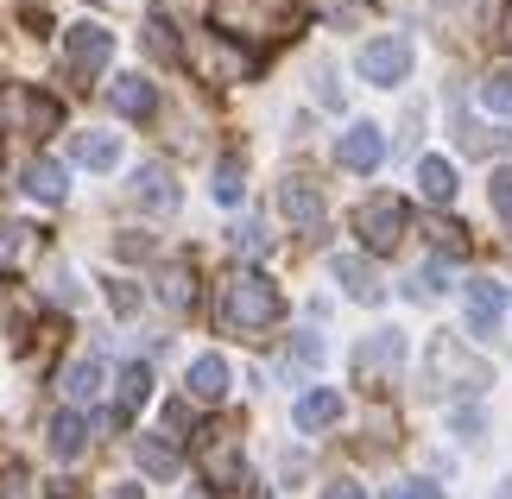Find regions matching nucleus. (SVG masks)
Masks as SVG:
<instances>
[{
    "label": "nucleus",
    "instance_id": "c756f323",
    "mask_svg": "<svg viewBox=\"0 0 512 499\" xmlns=\"http://www.w3.org/2000/svg\"><path fill=\"white\" fill-rule=\"evenodd\" d=\"M146 45H152V57H165V64H171V57H177V45H171V26H165L159 13L146 19Z\"/></svg>",
    "mask_w": 512,
    "mask_h": 499
},
{
    "label": "nucleus",
    "instance_id": "f257e3e1",
    "mask_svg": "<svg viewBox=\"0 0 512 499\" xmlns=\"http://www.w3.org/2000/svg\"><path fill=\"white\" fill-rule=\"evenodd\" d=\"M215 316H222L228 335H260L279 323V285L260 272H234L222 285V304H215Z\"/></svg>",
    "mask_w": 512,
    "mask_h": 499
},
{
    "label": "nucleus",
    "instance_id": "cd10ccee",
    "mask_svg": "<svg viewBox=\"0 0 512 499\" xmlns=\"http://www.w3.org/2000/svg\"><path fill=\"white\" fill-rule=\"evenodd\" d=\"M487 196H494V215L512 228V165L506 171H494V184H487Z\"/></svg>",
    "mask_w": 512,
    "mask_h": 499
},
{
    "label": "nucleus",
    "instance_id": "72a5a7b5",
    "mask_svg": "<svg viewBox=\"0 0 512 499\" xmlns=\"http://www.w3.org/2000/svg\"><path fill=\"white\" fill-rule=\"evenodd\" d=\"M323 499H367V493L354 487V481H336V487H323Z\"/></svg>",
    "mask_w": 512,
    "mask_h": 499
},
{
    "label": "nucleus",
    "instance_id": "393cba45",
    "mask_svg": "<svg viewBox=\"0 0 512 499\" xmlns=\"http://www.w3.org/2000/svg\"><path fill=\"white\" fill-rule=\"evenodd\" d=\"M481 108L487 114H512V70H494L481 83Z\"/></svg>",
    "mask_w": 512,
    "mask_h": 499
},
{
    "label": "nucleus",
    "instance_id": "412c9836",
    "mask_svg": "<svg viewBox=\"0 0 512 499\" xmlns=\"http://www.w3.org/2000/svg\"><path fill=\"white\" fill-rule=\"evenodd\" d=\"M336 278L348 285V297H354V304H380V285H373L367 259H354V253H336Z\"/></svg>",
    "mask_w": 512,
    "mask_h": 499
},
{
    "label": "nucleus",
    "instance_id": "2f4dec72",
    "mask_svg": "<svg viewBox=\"0 0 512 499\" xmlns=\"http://www.w3.org/2000/svg\"><path fill=\"white\" fill-rule=\"evenodd\" d=\"M386 499H443V487H430V481H399V487H386Z\"/></svg>",
    "mask_w": 512,
    "mask_h": 499
},
{
    "label": "nucleus",
    "instance_id": "e433bc0d",
    "mask_svg": "<svg viewBox=\"0 0 512 499\" xmlns=\"http://www.w3.org/2000/svg\"><path fill=\"white\" fill-rule=\"evenodd\" d=\"M500 45H512V7L500 13Z\"/></svg>",
    "mask_w": 512,
    "mask_h": 499
},
{
    "label": "nucleus",
    "instance_id": "b1692460",
    "mask_svg": "<svg viewBox=\"0 0 512 499\" xmlns=\"http://www.w3.org/2000/svg\"><path fill=\"white\" fill-rule=\"evenodd\" d=\"M146 398H152V367H140V361L121 367V417H127V411H140Z\"/></svg>",
    "mask_w": 512,
    "mask_h": 499
},
{
    "label": "nucleus",
    "instance_id": "9b49d317",
    "mask_svg": "<svg viewBox=\"0 0 512 499\" xmlns=\"http://www.w3.org/2000/svg\"><path fill=\"white\" fill-rule=\"evenodd\" d=\"M133 203L152 209V215H171L177 209V184L165 165H140V177H133Z\"/></svg>",
    "mask_w": 512,
    "mask_h": 499
},
{
    "label": "nucleus",
    "instance_id": "20e7f679",
    "mask_svg": "<svg viewBox=\"0 0 512 499\" xmlns=\"http://www.w3.org/2000/svg\"><path fill=\"white\" fill-rule=\"evenodd\" d=\"M57 121H64V108L51 95H32L26 83H0V133H38L45 139Z\"/></svg>",
    "mask_w": 512,
    "mask_h": 499
},
{
    "label": "nucleus",
    "instance_id": "473e14b6",
    "mask_svg": "<svg viewBox=\"0 0 512 499\" xmlns=\"http://www.w3.org/2000/svg\"><path fill=\"white\" fill-rule=\"evenodd\" d=\"M133 304H140V291H133V285H114V310L133 316Z\"/></svg>",
    "mask_w": 512,
    "mask_h": 499
},
{
    "label": "nucleus",
    "instance_id": "5701e85b",
    "mask_svg": "<svg viewBox=\"0 0 512 499\" xmlns=\"http://www.w3.org/2000/svg\"><path fill=\"white\" fill-rule=\"evenodd\" d=\"M418 184H424L430 203H449V196H456V165H449V158H424V165H418Z\"/></svg>",
    "mask_w": 512,
    "mask_h": 499
},
{
    "label": "nucleus",
    "instance_id": "2eb2a0df",
    "mask_svg": "<svg viewBox=\"0 0 512 499\" xmlns=\"http://www.w3.org/2000/svg\"><path fill=\"white\" fill-rule=\"evenodd\" d=\"M140 468L152 474V481H171V474L177 468H184V455H177V443H171V436H159V430H140Z\"/></svg>",
    "mask_w": 512,
    "mask_h": 499
},
{
    "label": "nucleus",
    "instance_id": "4468645a",
    "mask_svg": "<svg viewBox=\"0 0 512 499\" xmlns=\"http://www.w3.org/2000/svg\"><path fill=\"white\" fill-rule=\"evenodd\" d=\"M83 449H89V417L83 411H57L51 417V455L57 462H76Z\"/></svg>",
    "mask_w": 512,
    "mask_h": 499
},
{
    "label": "nucleus",
    "instance_id": "6e6552de",
    "mask_svg": "<svg viewBox=\"0 0 512 499\" xmlns=\"http://www.w3.org/2000/svg\"><path fill=\"white\" fill-rule=\"evenodd\" d=\"M405 361V335L399 329H386V335H367L361 354H354V373H361V386H373L386 367H399Z\"/></svg>",
    "mask_w": 512,
    "mask_h": 499
},
{
    "label": "nucleus",
    "instance_id": "1a4fd4ad",
    "mask_svg": "<svg viewBox=\"0 0 512 499\" xmlns=\"http://www.w3.org/2000/svg\"><path fill=\"white\" fill-rule=\"evenodd\" d=\"M336 158H342V171H373V165H380V158H386V133L380 127H348L342 133V146H336Z\"/></svg>",
    "mask_w": 512,
    "mask_h": 499
},
{
    "label": "nucleus",
    "instance_id": "7ed1b4c3",
    "mask_svg": "<svg viewBox=\"0 0 512 499\" xmlns=\"http://www.w3.org/2000/svg\"><path fill=\"white\" fill-rule=\"evenodd\" d=\"M196 468H203V481H209V487L241 493V487H247L241 436H234V430H203V443H196Z\"/></svg>",
    "mask_w": 512,
    "mask_h": 499
},
{
    "label": "nucleus",
    "instance_id": "7c9ffc66",
    "mask_svg": "<svg viewBox=\"0 0 512 499\" xmlns=\"http://www.w3.org/2000/svg\"><path fill=\"white\" fill-rule=\"evenodd\" d=\"M234 247H241V253H266V228L260 222H241V228H234Z\"/></svg>",
    "mask_w": 512,
    "mask_h": 499
},
{
    "label": "nucleus",
    "instance_id": "a878e982",
    "mask_svg": "<svg viewBox=\"0 0 512 499\" xmlns=\"http://www.w3.org/2000/svg\"><path fill=\"white\" fill-rule=\"evenodd\" d=\"M26 228H19V222H0V272H13L19 266V259H26Z\"/></svg>",
    "mask_w": 512,
    "mask_h": 499
},
{
    "label": "nucleus",
    "instance_id": "9d476101",
    "mask_svg": "<svg viewBox=\"0 0 512 499\" xmlns=\"http://www.w3.org/2000/svg\"><path fill=\"white\" fill-rule=\"evenodd\" d=\"M108 57H114V32L108 26H89V19H83V26H70V64L76 70H102Z\"/></svg>",
    "mask_w": 512,
    "mask_h": 499
},
{
    "label": "nucleus",
    "instance_id": "423d86ee",
    "mask_svg": "<svg viewBox=\"0 0 512 499\" xmlns=\"http://www.w3.org/2000/svg\"><path fill=\"white\" fill-rule=\"evenodd\" d=\"M354 64H361L367 83L392 89V83H405V70H411V38H399V32H392V38H373V45H361Z\"/></svg>",
    "mask_w": 512,
    "mask_h": 499
},
{
    "label": "nucleus",
    "instance_id": "f8f14e48",
    "mask_svg": "<svg viewBox=\"0 0 512 499\" xmlns=\"http://www.w3.org/2000/svg\"><path fill=\"white\" fill-rule=\"evenodd\" d=\"M500 316H506V291L487 285V278H475V285H468V329H475V335H494Z\"/></svg>",
    "mask_w": 512,
    "mask_h": 499
},
{
    "label": "nucleus",
    "instance_id": "aec40b11",
    "mask_svg": "<svg viewBox=\"0 0 512 499\" xmlns=\"http://www.w3.org/2000/svg\"><path fill=\"white\" fill-rule=\"evenodd\" d=\"M159 304H165V310H190V304H196V272L184 266V259L159 272Z\"/></svg>",
    "mask_w": 512,
    "mask_h": 499
},
{
    "label": "nucleus",
    "instance_id": "4c0bfd02",
    "mask_svg": "<svg viewBox=\"0 0 512 499\" xmlns=\"http://www.w3.org/2000/svg\"><path fill=\"white\" fill-rule=\"evenodd\" d=\"M443 7H456V0H443Z\"/></svg>",
    "mask_w": 512,
    "mask_h": 499
},
{
    "label": "nucleus",
    "instance_id": "c9c22d12",
    "mask_svg": "<svg viewBox=\"0 0 512 499\" xmlns=\"http://www.w3.org/2000/svg\"><path fill=\"white\" fill-rule=\"evenodd\" d=\"M108 499H140V487H133V481H121V487H108Z\"/></svg>",
    "mask_w": 512,
    "mask_h": 499
},
{
    "label": "nucleus",
    "instance_id": "f704fd0d",
    "mask_svg": "<svg viewBox=\"0 0 512 499\" xmlns=\"http://www.w3.org/2000/svg\"><path fill=\"white\" fill-rule=\"evenodd\" d=\"M7 499H32L26 493V474H7Z\"/></svg>",
    "mask_w": 512,
    "mask_h": 499
},
{
    "label": "nucleus",
    "instance_id": "a211bd4d",
    "mask_svg": "<svg viewBox=\"0 0 512 499\" xmlns=\"http://www.w3.org/2000/svg\"><path fill=\"white\" fill-rule=\"evenodd\" d=\"M108 102L121 108V114H133V121H140V114H152V108H159V89H152L146 76H121V83L108 89Z\"/></svg>",
    "mask_w": 512,
    "mask_h": 499
},
{
    "label": "nucleus",
    "instance_id": "f3484780",
    "mask_svg": "<svg viewBox=\"0 0 512 499\" xmlns=\"http://www.w3.org/2000/svg\"><path fill=\"white\" fill-rule=\"evenodd\" d=\"M76 165H89V171H114L121 165V139L114 133H76Z\"/></svg>",
    "mask_w": 512,
    "mask_h": 499
},
{
    "label": "nucleus",
    "instance_id": "ddd939ff",
    "mask_svg": "<svg viewBox=\"0 0 512 499\" xmlns=\"http://www.w3.org/2000/svg\"><path fill=\"white\" fill-rule=\"evenodd\" d=\"M342 417V392L336 386H317V392H304L298 405H291V424L298 430H323V424H336Z\"/></svg>",
    "mask_w": 512,
    "mask_h": 499
},
{
    "label": "nucleus",
    "instance_id": "0eeeda50",
    "mask_svg": "<svg viewBox=\"0 0 512 499\" xmlns=\"http://www.w3.org/2000/svg\"><path fill=\"white\" fill-rule=\"evenodd\" d=\"M279 215L291 228H323V196H317V184L310 177H285L279 184Z\"/></svg>",
    "mask_w": 512,
    "mask_h": 499
},
{
    "label": "nucleus",
    "instance_id": "dca6fc26",
    "mask_svg": "<svg viewBox=\"0 0 512 499\" xmlns=\"http://www.w3.org/2000/svg\"><path fill=\"white\" fill-rule=\"evenodd\" d=\"M102 386H108L102 354H89V361H70V367H64V398H76V405H89Z\"/></svg>",
    "mask_w": 512,
    "mask_h": 499
},
{
    "label": "nucleus",
    "instance_id": "4be33fe9",
    "mask_svg": "<svg viewBox=\"0 0 512 499\" xmlns=\"http://www.w3.org/2000/svg\"><path fill=\"white\" fill-rule=\"evenodd\" d=\"M26 196L32 203H64V171H57L51 158H32L26 165Z\"/></svg>",
    "mask_w": 512,
    "mask_h": 499
},
{
    "label": "nucleus",
    "instance_id": "39448f33",
    "mask_svg": "<svg viewBox=\"0 0 512 499\" xmlns=\"http://www.w3.org/2000/svg\"><path fill=\"white\" fill-rule=\"evenodd\" d=\"M354 228H361V241L373 253H392L405 241V228H411V209L399 203V196H367L361 215H354Z\"/></svg>",
    "mask_w": 512,
    "mask_h": 499
},
{
    "label": "nucleus",
    "instance_id": "f03ea898",
    "mask_svg": "<svg viewBox=\"0 0 512 499\" xmlns=\"http://www.w3.org/2000/svg\"><path fill=\"white\" fill-rule=\"evenodd\" d=\"M184 64L203 76V83H215V89L260 76V57L241 51V45H234V38H222V32H209V26H190V38H184Z\"/></svg>",
    "mask_w": 512,
    "mask_h": 499
},
{
    "label": "nucleus",
    "instance_id": "c85d7f7f",
    "mask_svg": "<svg viewBox=\"0 0 512 499\" xmlns=\"http://www.w3.org/2000/svg\"><path fill=\"white\" fill-rule=\"evenodd\" d=\"M291 361H298V367H323V335L298 329V342H291Z\"/></svg>",
    "mask_w": 512,
    "mask_h": 499
},
{
    "label": "nucleus",
    "instance_id": "6ab92c4d",
    "mask_svg": "<svg viewBox=\"0 0 512 499\" xmlns=\"http://www.w3.org/2000/svg\"><path fill=\"white\" fill-rule=\"evenodd\" d=\"M190 392L209 398V405L228 392V361H222V354H196V361H190Z\"/></svg>",
    "mask_w": 512,
    "mask_h": 499
},
{
    "label": "nucleus",
    "instance_id": "bb28decb",
    "mask_svg": "<svg viewBox=\"0 0 512 499\" xmlns=\"http://www.w3.org/2000/svg\"><path fill=\"white\" fill-rule=\"evenodd\" d=\"M241 165H234V158H222V165H215V203H241Z\"/></svg>",
    "mask_w": 512,
    "mask_h": 499
}]
</instances>
